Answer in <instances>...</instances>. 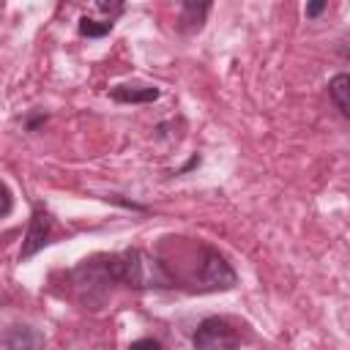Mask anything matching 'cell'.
Here are the masks:
<instances>
[{
  "label": "cell",
  "mask_w": 350,
  "mask_h": 350,
  "mask_svg": "<svg viewBox=\"0 0 350 350\" xmlns=\"http://www.w3.org/2000/svg\"><path fill=\"white\" fill-rule=\"evenodd\" d=\"M325 8H328V3H325V0H314V3H309V5H306V16H309V19H317Z\"/></svg>",
  "instance_id": "12"
},
{
  "label": "cell",
  "mask_w": 350,
  "mask_h": 350,
  "mask_svg": "<svg viewBox=\"0 0 350 350\" xmlns=\"http://www.w3.org/2000/svg\"><path fill=\"white\" fill-rule=\"evenodd\" d=\"M159 96H161V90L156 85H139V82H134V85H115L109 90V98L118 101V104H150Z\"/></svg>",
  "instance_id": "5"
},
{
  "label": "cell",
  "mask_w": 350,
  "mask_h": 350,
  "mask_svg": "<svg viewBox=\"0 0 350 350\" xmlns=\"http://www.w3.org/2000/svg\"><path fill=\"white\" fill-rule=\"evenodd\" d=\"M211 11V3H194V0H186L180 5V27L183 30H200L205 16Z\"/></svg>",
  "instance_id": "8"
},
{
  "label": "cell",
  "mask_w": 350,
  "mask_h": 350,
  "mask_svg": "<svg viewBox=\"0 0 350 350\" xmlns=\"http://www.w3.org/2000/svg\"><path fill=\"white\" fill-rule=\"evenodd\" d=\"M191 345H194V350H238L241 339L224 317H205L197 325Z\"/></svg>",
  "instance_id": "3"
},
{
  "label": "cell",
  "mask_w": 350,
  "mask_h": 350,
  "mask_svg": "<svg viewBox=\"0 0 350 350\" xmlns=\"http://www.w3.org/2000/svg\"><path fill=\"white\" fill-rule=\"evenodd\" d=\"M14 208V197H11V189L0 180V216H8Z\"/></svg>",
  "instance_id": "10"
},
{
  "label": "cell",
  "mask_w": 350,
  "mask_h": 350,
  "mask_svg": "<svg viewBox=\"0 0 350 350\" xmlns=\"http://www.w3.org/2000/svg\"><path fill=\"white\" fill-rule=\"evenodd\" d=\"M46 123V115L44 112H38V115H33V118H27V123H25V129L27 131H36L38 126H44Z\"/></svg>",
  "instance_id": "13"
},
{
  "label": "cell",
  "mask_w": 350,
  "mask_h": 350,
  "mask_svg": "<svg viewBox=\"0 0 350 350\" xmlns=\"http://www.w3.org/2000/svg\"><path fill=\"white\" fill-rule=\"evenodd\" d=\"M112 19H90V16H82L79 19V33L82 36H88V38H101V36H107L109 30H112Z\"/></svg>",
  "instance_id": "9"
},
{
  "label": "cell",
  "mask_w": 350,
  "mask_h": 350,
  "mask_svg": "<svg viewBox=\"0 0 350 350\" xmlns=\"http://www.w3.org/2000/svg\"><path fill=\"white\" fill-rule=\"evenodd\" d=\"M129 350H161V345L156 342V339H134L131 345H129Z\"/></svg>",
  "instance_id": "11"
},
{
  "label": "cell",
  "mask_w": 350,
  "mask_h": 350,
  "mask_svg": "<svg viewBox=\"0 0 350 350\" xmlns=\"http://www.w3.org/2000/svg\"><path fill=\"white\" fill-rule=\"evenodd\" d=\"M194 282L200 284V290L216 293V290H232L238 284V273L232 271V265L224 260V254H219L216 249H202V260L197 265Z\"/></svg>",
  "instance_id": "2"
},
{
  "label": "cell",
  "mask_w": 350,
  "mask_h": 350,
  "mask_svg": "<svg viewBox=\"0 0 350 350\" xmlns=\"http://www.w3.org/2000/svg\"><path fill=\"white\" fill-rule=\"evenodd\" d=\"M347 93H350V77H347L345 71L328 79V96H331V101H334V107L339 109V115H342V118H350Z\"/></svg>",
  "instance_id": "7"
},
{
  "label": "cell",
  "mask_w": 350,
  "mask_h": 350,
  "mask_svg": "<svg viewBox=\"0 0 350 350\" xmlns=\"http://www.w3.org/2000/svg\"><path fill=\"white\" fill-rule=\"evenodd\" d=\"M5 342L14 350H41L44 347V336L30 325H14Z\"/></svg>",
  "instance_id": "6"
},
{
  "label": "cell",
  "mask_w": 350,
  "mask_h": 350,
  "mask_svg": "<svg viewBox=\"0 0 350 350\" xmlns=\"http://www.w3.org/2000/svg\"><path fill=\"white\" fill-rule=\"evenodd\" d=\"M49 235H52V213L44 211V208H36L33 216H30L22 249H19V260H30L33 254H38L49 243Z\"/></svg>",
  "instance_id": "4"
},
{
  "label": "cell",
  "mask_w": 350,
  "mask_h": 350,
  "mask_svg": "<svg viewBox=\"0 0 350 350\" xmlns=\"http://www.w3.org/2000/svg\"><path fill=\"white\" fill-rule=\"evenodd\" d=\"M109 271L115 284H126L131 290H170L172 276L164 262L142 249H126L120 254H109Z\"/></svg>",
  "instance_id": "1"
}]
</instances>
